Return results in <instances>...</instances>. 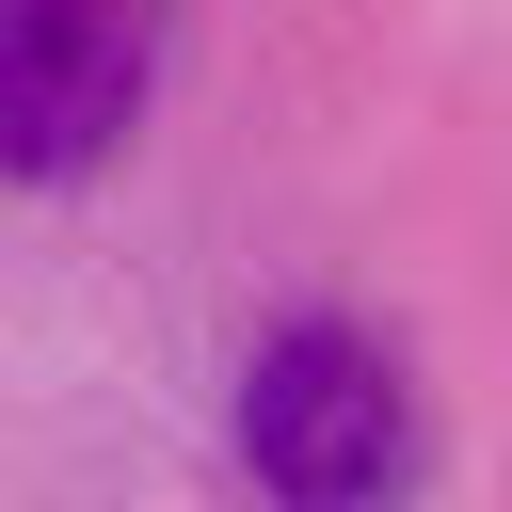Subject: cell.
Masks as SVG:
<instances>
[{
  "instance_id": "2",
  "label": "cell",
  "mask_w": 512,
  "mask_h": 512,
  "mask_svg": "<svg viewBox=\"0 0 512 512\" xmlns=\"http://www.w3.org/2000/svg\"><path fill=\"white\" fill-rule=\"evenodd\" d=\"M144 112L128 0H0V176H80Z\"/></svg>"
},
{
  "instance_id": "1",
  "label": "cell",
  "mask_w": 512,
  "mask_h": 512,
  "mask_svg": "<svg viewBox=\"0 0 512 512\" xmlns=\"http://www.w3.org/2000/svg\"><path fill=\"white\" fill-rule=\"evenodd\" d=\"M240 464L272 480V512H400L416 480V400L352 320H288L240 368Z\"/></svg>"
}]
</instances>
